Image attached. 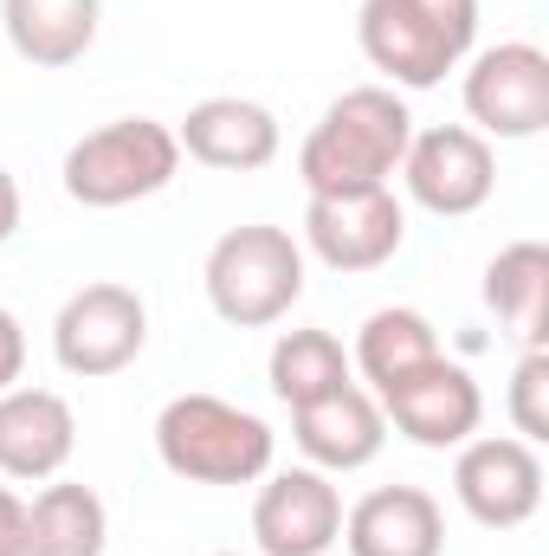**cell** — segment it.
Masks as SVG:
<instances>
[{
    "label": "cell",
    "instance_id": "6da1fadb",
    "mask_svg": "<svg viewBox=\"0 0 549 556\" xmlns=\"http://www.w3.org/2000/svg\"><path fill=\"white\" fill-rule=\"evenodd\" d=\"M413 137V111L401 104L395 85H356L343 91L317 130L297 149V175L310 194H362V188H388V175H401V155Z\"/></svg>",
    "mask_w": 549,
    "mask_h": 556
},
{
    "label": "cell",
    "instance_id": "7a4b0ae2",
    "mask_svg": "<svg viewBox=\"0 0 549 556\" xmlns=\"http://www.w3.org/2000/svg\"><path fill=\"white\" fill-rule=\"evenodd\" d=\"M472 39H478V0H362L356 13L362 59L401 91H433L446 72L465 65Z\"/></svg>",
    "mask_w": 549,
    "mask_h": 556
},
{
    "label": "cell",
    "instance_id": "3957f363",
    "mask_svg": "<svg viewBox=\"0 0 549 556\" xmlns=\"http://www.w3.org/2000/svg\"><path fill=\"white\" fill-rule=\"evenodd\" d=\"M272 427L220 395H175L155 415V453L188 485H253L272 472Z\"/></svg>",
    "mask_w": 549,
    "mask_h": 556
},
{
    "label": "cell",
    "instance_id": "277c9868",
    "mask_svg": "<svg viewBox=\"0 0 549 556\" xmlns=\"http://www.w3.org/2000/svg\"><path fill=\"white\" fill-rule=\"evenodd\" d=\"M207 304L220 324L233 330H266L278 317H291V304L304 298V247L284 233V227H233L214 240L207 253Z\"/></svg>",
    "mask_w": 549,
    "mask_h": 556
},
{
    "label": "cell",
    "instance_id": "5b68a950",
    "mask_svg": "<svg viewBox=\"0 0 549 556\" xmlns=\"http://www.w3.org/2000/svg\"><path fill=\"white\" fill-rule=\"evenodd\" d=\"M175 175H181V142H175L168 124H155V117H117V124L78 137L65 149V168H59L65 194L78 207H91V214L149 201Z\"/></svg>",
    "mask_w": 549,
    "mask_h": 556
},
{
    "label": "cell",
    "instance_id": "8992f818",
    "mask_svg": "<svg viewBox=\"0 0 549 556\" xmlns=\"http://www.w3.org/2000/svg\"><path fill=\"white\" fill-rule=\"evenodd\" d=\"M142 343H149V304L117 278L78 285L52 317V356L78 382H104V376L130 369Z\"/></svg>",
    "mask_w": 549,
    "mask_h": 556
},
{
    "label": "cell",
    "instance_id": "52a82bcc",
    "mask_svg": "<svg viewBox=\"0 0 549 556\" xmlns=\"http://www.w3.org/2000/svg\"><path fill=\"white\" fill-rule=\"evenodd\" d=\"M465 117L478 137L498 142H531L549 130V52L531 39L485 46L465 65Z\"/></svg>",
    "mask_w": 549,
    "mask_h": 556
},
{
    "label": "cell",
    "instance_id": "ba28073f",
    "mask_svg": "<svg viewBox=\"0 0 549 556\" xmlns=\"http://www.w3.org/2000/svg\"><path fill=\"white\" fill-rule=\"evenodd\" d=\"M452 498L485 531H518L544 505V453L518 433H478L452 459Z\"/></svg>",
    "mask_w": 549,
    "mask_h": 556
},
{
    "label": "cell",
    "instance_id": "9c48e42d",
    "mask_svg": "<svg viewBox=\"0 0 549 556\" xmlns=\"http://www.w3.org/2000/svg\"><path fill=\"white\" fill-rule=\"evenodd\" d=\"M401 181H408V201L439 214V220H465L491 201L498 188V155L491 142L478 137L472 124H433V130H413L408 155H401Z\"/></svg>",
    "mask_w": 549,
    "mask_h": 556
},
{
    "label": "cell",
    "instance_id": "30bf717a",
    "mask_svg": "<svg viewBox=\"0 0 549 556\" xmlns=\"http://www.w3.org/2000/svg\"><path fill=\"white\" fill-rule=\"evenodd\" d=\"M408 240V207L395 188H362V194H310L304 207V247L330 273H375L401 253Z\"/></svg>",
    "mask_w": 549,
    "mask_h": 556
},
{
    "label": "cell",
    "instance_id": "8fae6325",
    "mask_svg": "<svg viewBox=\"0 0 549 556\" xmlns=\"http://www.w3.org/2000/svg\"><path fill=\"white\" fill-rule=\"evenodd\" d=\"M253 538L259 556H323L343 538V492L317 466L266 472L253 498Z\"/></svg>",
    "mask_w": 549,
    "mask_h": 556
},
{
    "label": "cell",
    "instance_id": "7c38bea8",
    "mask_svg": "<svg viewBox=\"0 0 549 556\" xmlns=\"http://www.w3.org/2000/svg\"><path fill=\"white\" fill-rule=\"evenodd\" d=\"M375 402H382V420H395L413 446H426V453L465 446L478 433V420H485V395H478L472 369L446 363V356H433L426 369H413L408 382H395Z\"/></svg>",
    "mask_w": 549,
    "mask_h": 556
},
{
    "label": "cell",
    "instance_id": "4fadbf2b",
    "mask_svg": "<svg viewBox=\"0 0 549 556\" xmlns=\"http://www.w3.org/2000/svg\"><path fill=\"white\" fill-rule=\"evenodd\" d=\"M291 440L297 453L317 466V472H362L382 459L388 446V420H382V402L369 389H336L323 402H304L291 408Z\"/></svg>",
    "mask_w": 549,
    "mask_h": 556
},
{
    "label": "cell",
    "instance_id": "5bb4252c",
    "mask_svg": "<svg viewBox=\"0 0 549 556\" xmlns=\"http://www.w3.org/2000/svg\"><path fill=\"white\" fill-rule=\"evenodd\" d=\"M78 446V415L52 389H7L0 395V479L46 485L65 472Z\"/></svg>",
    "mask_w": 549,
    "mask_h": 556
},
{
    "label": "cell",
    "instance_id": "9a60e30c",
    "mask_svg": "<svg viewBox=\"0 0 549 556\" xmlns=\"http://www.w3.org/2000/svg\"><path fill=\"white\" fill-rule=\"evenodd\" d=\"M349 556H439L446 551V511L426 485H375L343 511Z\"/></svg>",
    "mask_w": 549,
    "mask_h": 556
},
{
    "label": "cell",
    "instance_id": "2e32d148",
    "mask_svg": "<svg viewBox=\"0 0 549 556\" xmlns=\"http://www.w3.org/2000/svg\"><path fill=\"white\" fill-rule=\"evenodd\" d=\"M181 155L201 162V168H220V175H253L278 155V117L253 98H201L188 117H181Z\"/></svg>",
    "mask_w": 549,
    "mask_h": 556
},
{
    "label": "cell",
    "instance_id": "e0dca14e",
    "mask_svg": "<svg viewBox=\"0 0 549 556\" xmlns=\"http://www.w3.org/2000/svg\"><path fill=\"white\" fill-rule=\"evenodd\" d=\"M98 20H104V0H0L7 46L39 72L78 65L98 46Z\"/></svg>",
    "mask_w": 549,
    "mask_h": 556
},
{
    "label": "cell",
    "instance_id": "ac0fdd59",
    "mask_svg": "<svg viewBox=\"0 0 549 556\" xmlns=\"http://www.w3.org/2000/svg\"><path fill=\"white\" fill-rule=\"evenodd\" d=\"M111 511L78 479H46L26 505V556H104Z\"/></svg>",
    "mask_w": 549,
    "mask_h": 556
},
{
    "label": "cell",
    "instance_id": "d6986e66",
    "mask_svg": "<svg viewBox=\"0 0 549 556\" xmlns=\"http://www.w3.org/2000/svg\"><path fill=\"white\" fill-rule=\"evenodd\" d=\"M439 356V330L408 311V304H388V311H375L362 330H356V350H349V369L375 389V395H388L395 382H408L413 369H426Z\"/></svg>",
    "mask_w": 549,
    "mask_h": 556
},
{
    "label": "cell",
    "instance_id": "ffe728a7",
    "mask_svg": "<svg viewBox=\"0 0 549 556\" xmlns=\"http://www.w3.org/2000/svg\"><path fill=\"white\" fill-rule=\"evenodd\" d=\"M485 304L498 311V324L524 343L544 350L549 330V247L544 240H518L485 266Z\"/></svg>",
    "mask_w": 549,
    "mask_h": 556
},
{
    "label": "cell",
    "instance_id": "44dd1931",
    "mask_svg": "<svg viewBox=\"0 0 549 556\" xmlns=\"http://www.w3.org/2000/svg\"><path fill=\"white\" fill-rule=\"evenodd\" d=\"M266 376H272V395L284 402V408L323 402V395H336V389H349V382H356L349 350H343L330 330H284V337L272 343Z\"/></svg>",
    "mask_w": 549,
    "mask_h": 556
},
{
    "label": "cell",
    "instance_id": "7402d4cb",
    "mask_svg": "<svg viewBox=\"0 0 549 556\" xmlns=\"http://www.w3.org/2000/svg\"><path fill=\"white\" fill-rule=\"evenodd\" d=\"M511 420H518V440H531V446L549 440V350H524V363L511 376Z\"/></svg>",
    "mask_w": 549,
    "mask_h": 556
},
{
    "label": "cell",
    "instance_id": "603a6c76",
    "mask_svg": "<svg viewBox=\"0 0 549 556\" xmlns=\"http://www.w3.org/2000/svg\"><path fill=\"white\" fill-rule=\"evenodd\" d=\"M20 369H26V330L13 311H0V395L20 382Z\"/></svg>",
    "mask_w": 549,
    "mask_h": 556
},
{
    "label": "cell",
    "instance_id": "cb8c5ba5",
    "mask_svg": "<svg viewBox=\"0 0 549 556\" xmlns=\"http://www.w3.org/2000/svg\"><path fill=\"white\" fill-rule=\"evenodd\" d=\"M0 556H26V505L0 485Z\"/></svg>",
    "mask_w": 549,
    "mask_h": 556
},
{
    "label": "cell",
    "instance_id": "d4e9b609",
    "mask_svg": "<svg viewBox=\"0 0 549 556\" xmlns=\"http://www.w3.org/2000/svg\"><path fill=\"white\" fill-rule=\"evenodd\" d=\"M20 233V188H13V175L0 168V247Z\"/></svg>",
    "mask_w": 549,
    "mask_h": 556
}]
</instances>
